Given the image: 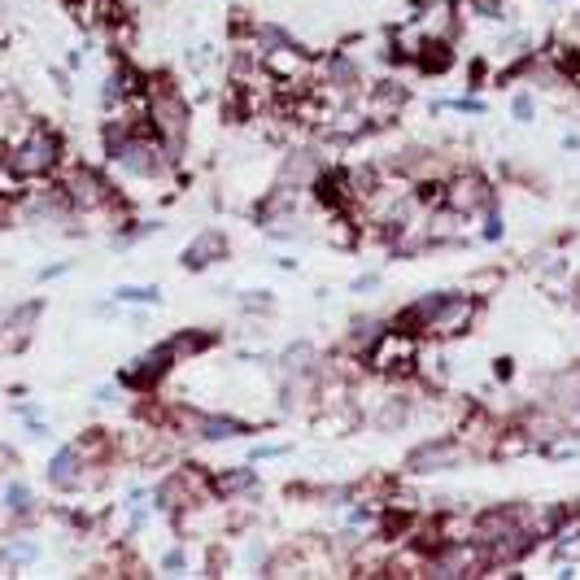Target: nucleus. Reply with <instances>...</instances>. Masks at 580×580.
I'll return each mask as SVG.
<instances>
[{
  "mask_svg": "<svg viewBox=\"0 0 580 580\" xmlns=\"http://www.w3.org/2000/svg\"><path fill=\"white\" fill-rule=\"evenodd\" d=\"M105 166H110V179H118V184H175L179 157L157 140L153 127H136L123 149L105 157Z\"/></svg>",
  "mask_w": 580,
  "mask_h": 580,
  "instance_id": "1",
  "label": "nucleus"
},
{
  "mask_svg": "<svg viewBox=\"0 0 580 580\" xmlns=\"http://www.w3.org/2000/svg\"><path fill=\"white\" fill-rule=\"evenodd\" d=\"M149 123L157 131V140L166 144L175 157L188 153V131H192V101L179 92V83L171 75H149Z\"/></svg>",
  "mask_w": 580,
  "mask_h": 580,
  "instance_id": "2",
  "label": "nucleus"
},
{
  "mask_svg": "<svg viewBox=\"0 0 580 580\" xmlns=\"http://www.w3.org/2000/svg\"><path fill=\"white\" fill-rule=\"evenodd\" d=\"M62 162H66V144L48 123H31L5 149V166L18 179H27V184H31V179H53L57 171H62Z\"/></svg>",
  "mask_w": 580,
  "mask_h": 580,
  "instance_id": "3",
  "label": "nucleus"
},
{
  "mask_svg": "<svg viewBox=\"0 0 580 580\" xmlns=\"http://www.w3.org/2000/svg\"><path fill=\"white\" fill-rule=\"evenodd\" d=\"M419 345H424V336L415 332H402V328H384L376 341L362 349V367L371 371V376H384V380H410L415 376V358H419Z\"/></svg>",
  "mask_w": 580,
  "mask_h": 580,
  "instance_id": "4",
  "label": "nucleus"
},
{
  "mask_svg": "<svg viewBox=\"0 0 580 580\" xmlns=\"http://www.w3.org/2000/svg\"><path fill=\"white\" fill-rule=\"evenodd\" d=\"M467 445L458 441V432H437V437H424L419 445H410L402 467L406 476H432V471H454L467 463Z\"/></svg>",
  "mask_w": 580,
  "mask_h": 580,
  "instance_id": "5",
  "label": "nucleus"
},
{
  "mask_svg": "<svg viewBox=\"0 0 580 580\" xmlns=\"http://www.w3.org/2000/svg\"><path fill=\"white\" fill-rule=\"evenodd\" d=\"M441 205H445V210H454L458 219H480L485 210L502 205V197H498V188H493L485 175L463 171V175H450V179H445Z\"/></svg>",
  "mask_w": 580,
  "mask_h": 580,
  "instance_id": "6",
  "label": "nucleus"
},
{
  "mask_svg": "<svg viewBox=\"0 0 580 580\" xmlns=\"http://www.w3.org/2000/svg\"><path fill=\"white\" fill-rule=\"evenodd\" d=\"M88 467H92V463L83 458L79 445L66 441V445H57V450H53L44 476H48V485H53L57 493H66V498H70V493H83V489H88Z\"/></svg>",
  "mask_w": 580,
  "mask_h": 580,
  "instance_id": "7",
  "label": "nucleus"
},
{
  "mask_svg": "<svg viewBox=\"0 0 580 580\" xmlns=\"http://www.w3.org/2000/svg\"><path fill=\"white\" fill-rule=\"evenodd\" d=\"M476 319H480V297L476 293H454L450 306L432 319L424 341H458V336H467L471 328H476Z\"/></svg>",
  "mask_w": 580,
  "mask_h": 580,
  "instance_id": "8",
  "label": "nucleus"
},
{
  "mask_svg": "<svg viewBox=\"0 0 580 580\" xmlns=\"http://www.w3.org/2000/svg\"><path fill=\"white\" fill-rule=\"evenodd\" d=\"M175 367V358L166 354V345H153L149 354H140V358H131L123 371H118V384H123V389H131V393H153L157 384L166 380V371Z\"/></svg>",
  "mask_w": 580,
  "mask_h": 580,
  "instance_id": "9",
  "label": "nucleus"
},
{
  "mask_svg": "<svg viewBox=\"0 0 580 580\" xmlns=\"http://www.w3.org/2000/svg\"><path fill=\"white\" fill-rule=\"evenodd\" d=\"M323 157H319V149H310V144H301V149H288L284 153V162H280V175H275V184L280 188H293V192H306L314 179H319V171H323Z\"/></svg>",
  "mask_w": 580,
  "mask_h": 580,
  "instance_id": "10",
  "label": "nucleus"
},
{
  "mask_svg": "<svg viewBox=\"0 0 580 580\" xmlns=\"http://www.w3.org/2000/svg\"><path fill=\"white\" fill-rule=\"evenodd\" d=\"M210 480H214V493H219L223 502H245V498H258V489H262V476H258V467H253V463L219 467V471H210Z\"/></svg>",
  "mask_w": 580,
  "mask_h": 580,
  "instance_id": "11",
  "label": "nucleus"
},
{
  "mask_svg": "<svg viewBox=\"0 0 580 580\" xmlns=\"http://www.w3.org/2000/svg\"><path fill=\"white\" fill-rule=\"evenodd\" d=\"M223 258H227V236H223V227H201V232L184 245V253H179L184 271H205V267H214V262H223Z\"/></svg>",
  "mask_w": 580,
  "mask_h": 580,
  "instance_id": "12",
  "label": "nucleus"
},
{
  "mask_svg": "<svg viewBox=\"0 0 580 580\" xmlns=\"http://www.w3.org/2000/svg\"><path fill=\"white\" fill-rule=\"evenodd\" d=\"M319 367H323V354L314 341H288L275 354V371L280 376H319Z\"/></svg>",
  "mask_w": 580,
  "mask_h": 580,
  "instance_id": "13",
  "label": "nucleus"
},
{
  "mask_svg": "<svg viewBox=\"0 0 580 580\" xmlns=\"http://www.w3.org/2000/svg\"><path fill=\"white\" fill-rule=\"evenodd\" d=\"M0 511H5L9 519H14V528L18 524H31L35 515H40V502H35V489L27 485V480H5L0 485Z\"/></svg>",
  "mask_w": 580,
  "mask_h": 580,
  "instance_id": "14",
  "label": "nucleus"
},
{
  "mask_svg": "<svg viewBox=\"0 0 580 580\" xmlns=\"http://www.w3.org/2000/svg\"><path fill=\"white\" fill-rule=\"evenodd\" d=\"M162 345H166V354H171L175 362H192L197 354H205V349L219 345V336L205 332V328H184V332H175L171 341H162Z\"/></svg>",
  "mask_w": 580,
  "mask_h": 580,
  "instance_id": "15",
  "label": "nucleus"
},
{
  "mask_svg": "<svg viewBox=\"0 0 580 580\" xmlns=\"http://www.w3.org/2000/svg\"><path fill=\"white\" fill-rule=\"evenodd\" d=\"M384 328H389V323L376 319V314H354V319H349V328H345V341H341L345 354H358V358H362V349L376 341Z\"/></svg>",
  "mask_w": 580,
  "mask_h": 580,
  "instance_id": "16",
  "label": "nucleus"
},
{
  "mask_svg": "<svg viewBox=\"0 0 580 580\" xmlns=\"http://www.w3.org/2000/svg\"><path fill=\"white\" fill-rule=\"evenodd\" d=\"M40 314H44V301L40 297L22 301V306H14V310L5 314V332L14 336V341H27V336L35 332V323H40Z\"/></svg>",
  "mask_w": 580,
  "mask_h": 580,
  "instance_id": "17",
  "label": "nucleus"
},
{
  "mask_svg": "<svg viewBox=\"0 0 580 580\" xmlns=\"http://www.w3.org/2000/svg\"><path fill=\"white\" fill-rule=\"evenodd\" d=\"M35 559H40V546H35L31 537L14 533L5 541V550H0V567H9V572H18V567H31Z\"/></svg>",
  "mask_w": 580,
  "mask_h": 580,
  "instance_id": "18",
  "label": "nucleus"
},
{
  "mask_svg": "<svg viewBox=\"0 0 580 580\" xmlns=\"http://www.w3.org/2000/svg\"><path fill=\"white\" fill-rule=\"evenodd\" d=\"M415 415V406H410V397H389L376 415H371V424H376L380 432H393V428H402L406 419Z\"/></svg>",
  "mask_w": 580,
  "mask_h": 580,
  "instance_id": "19",
  "label": "nucleus"
},
{
  "mask_svg": "<svg viewBox=\"0 0 580 580\" xmlns=\"http://www.w3.org/2000/svg\"><path fill=\"white\" fill-rule=\"evenodd\" d=\"M157 227H162L157 219H123V223L114 227V245H118V249L140 245V240H149V236L157 232Z\"/></svg>",
  "mask_w": 580,
  "mask_h": 580,
  "instance_id": "20",
  "label": "nucleus"
},
{
  "mask_svg": "<svg viewBox=\"0 0 580 580\" xmlns=\"http://www.w3.org/2000/svg\"><path fill=\"white\" fill-rule=\"evenodd\" d=\"M114 301L118 306H157V301H162V288L157 284H118Z\"/></svg>",
  "mask_w": 580,
  "mask_h": 580,
  "instance_id": "21",
  "label": "nucleus"
},
{
  "mask_svg": "<svg viewBox=\"0 0 580 580\" xmlns=\"http://www.w3.org/2000/svg\"><path fill=\"white\" fill-rule=\"evenodd\" d=\"M441 110L445 114H476V118H485L489 105L471 92V96H441V101H432V114H441Z\"/></svg>",
  "mask_w": 580,
  "mask_h": 580,
  "instance_id": "22",
  "label": "nucleus"
},
{
  "mask_svg": "<svg viewBox=\"0 0 580 580\" xmlns=\"http://www.w3.org/2000/svg\"><path fill=\"white\" fill-rule=\"evenodd\" d=\"M253 35H258V48H262V53H267V48H288V44H297L293 31L280 27V22H258V27H253Z\"/></svg>",
  "mask_w": 580,
  "mask_h": 580,
  "instance_id": "23",
  "label": "nucleus"
},
{
  "mask_svg": "<svg viewBox=\"0 0 580 580\" xmlns=\"http://www.w3.org/2000/svg\"><path fill=\"white\" fill-rule=\"evenodd\" d=\"M502 57H506V62H524V57H533V35H528V31H511V35H502Z\"/></svg>",
  "mask_w": 580,
  "mask_h": 580,
  "instance_id": "24",
  "label": "nucleus"
},
{
  "mask_svg": "<svg viewBox=\"0 0 580 580\" xmlns=\"http://www.w3.org/2000/svg\"><path fill=\"white\" fill-rule=\"evenodd\" d=\"M188 567H192V559H188L184 546H166L162 559H157V572H162V576H184Z\"/></svg>",
  "mask_w": 580,
  "mask_h": 580,
  "instance_id": "25",
  "label": "nucleus"
},
{
  "mask_svg": "<svg viewBox=\"0 0 580 580\" xmlns=\"http://www.w3.org/2000/svg\"><path fill=\"white\" fill-rule=\"evenodd\" d=\"M511 118H515V123H533V118H537V96H533V88H515L511 92Z\"/></svg>",
  "mask_w": 580,
  "mask_h": 580,
  "instance_id": "26",
  "label": "nucleus"
},
{
  "mask_svg": "<svg viewBox=\"0 0 580 580\" xmlns=\"http://www.w3.org/2000/svg\"><path fill=\"white\" fill-rule=\"evenodd\" d=\"M502 236H506L502 205H493V210H485V214H480V240H485V245H498Z\"/></svg>",
  "mask_w": 580,
  "mask_h": 580,
  "instance_id": "27",
  "label": "nucleus"
},
{
  "mask_svg": "<svg viewBox=\"0 0 580 580\" xmlns=\"http://www.w3.org/2000/svg\"><path fill=\"white\" fill-rule=\"evenodd\" d=\"M271 306H275V297L267 293V288H249V293L236 297V310L240 314H267Z\"/></svg>",
  "mask_w": 580,
  "mask_h": 580,
  "instance_id": "28",
  "label": "nucleus"
},
{
  "mask_svg": "<svg viewBox=\"0 0 580 580\" xmlns=\"http://www.w3.org/2000/svg\"><path fill=\"white\" fill-rule=\"evenodd\" d=\"M288 454H293V445H288V441H280V445L258 441V445H249L245 463H275V458H288Z\"/></svg>",
  "mask_w": 580,
  "mask_h": 580,
  "instance_id": "29",
  "label": "nucleus"
},
{
  "mask_svg": "<svg viewBox=\"0 0 580 580\" xmlns=\"http://www.w3.org/2000/svg\"><path fill=\"white\" fill-rule=\"evenodd\" d=\"M467 5H471V14L485 18V22H502V18H506V5H502V0H467Z\"/></svg>",
  "mask_w": 580,
  "mask_h": 580,
  "instance_id": "30",
  "label": "nucleus"
},
{
  "mask_svg": "<svg viewBox=\"0 0 580 580\" xmlns=\"http://www.w3.org/2000/svg\"><path fill=\"white\" fill-rule=\"evenodd\" d=\"M92 402L96 406H118V402H123V384H118V380L114 384H101V389L92 393Z\"/></svg>",
  "mask_w": 580,
  "mask_h": 580,
  "instance_id": "31",
  "label": "nucleus"
},
{
  "mask_svg": "<svg viewBox=\"0 0 580 580\" xmlns=\"http://www.w3.org/2000/svg\"><path fill=\"white\" fill-rule=\"evenodd\" d=\"M66 271H70V262H48V267H40V275H35V280H40V284H53V280H62Z\"/></svg>",
  "mask_w": 580,
  "mask_h": 580,
  "instance_id": "32",
  "label": "nucleus"
},
{
  "mask_svg": "<svg viewBox=\"0 0 580 580\" xmlns=\"http://www.w3.org/2000/svg\"><path fill=\"white\" fill-rule=\"evenodd\" d=\"M349 288H354V293H376V288H380V271H367V275H358V280L349 284Z\"/></svg>",
  "mask_w": 580,
  "mask_h": 580,
  "instance_id": "33",
  "label": "nucleus"
},
{
  "mask_svg": "<svg viewBox=\"0 0 580 580\" xmlns=\"http://www.w3.org/2000/svg\"><path fill=\"white\" fill-rule=\"evenodd\" d=\"M541 275H546V280H563V275H567V258H550L546 267H541Z\"/></svg>",
  "mask_w": 580,
  "mask_h": 580,
  "instance_id": "34",
  "label": "nucleus"
},
{
  "mask_svg": "<svg viewBox=\"0 0 580 580\" xmlns=\"http://www.w3.org/2000/svg\"><path fill=\"white\" fill-rule=\"evenodd\" d=\"M18 463V458H14V450H9V445L5 441H0V471H9V467H14Z\"/></svg>",
  "mask_w": 580,
  "mask_h": 580,
  "instance_id": "35",
  "label": "nucleus"
},
{
  "mask_svg": "<svg viewBox=\"0 0 580 580\" xmlns=\"http://www.w3.org/2000/svg\"><path fill=\"white\" fill-rule=\"evenodd\" d=\"M515 376V367H511V358H498V380H511Z\"/></svg>",
  "mask_w": 580,
  "mask_h": 580,
  "instance_id": "36",
  "label": "nucleus"
},
{
  "mask_svg": "<svg viewBox=\"0 0 580 580\" xmlns=\"http://www.w3.org/2000/svg\"><path fill=\"white\" fill-rule=\"evenodd\" d=\"M563 149H567V153L580 149V131H567V136H563Z\"/></svg>",
  "mask_w": 580,
  "mask_h": 580,
  "instance_id": "37",
  "label": "nucleus"
},
{
  "mask_svg": "<svg viewBox=\"0 0 580 580\" xmlns=\"http://www.w3.org/2000/svg\"><path fill=\"white\" fill-rule=\"evenodd\" d=\"M550 5H563V0H550Z\"/></svg>",
  "mask_w": 580,
  "mask_h": 580,
  "instance_id": "38",
  "label": "nucleus"
}]
</instances>
